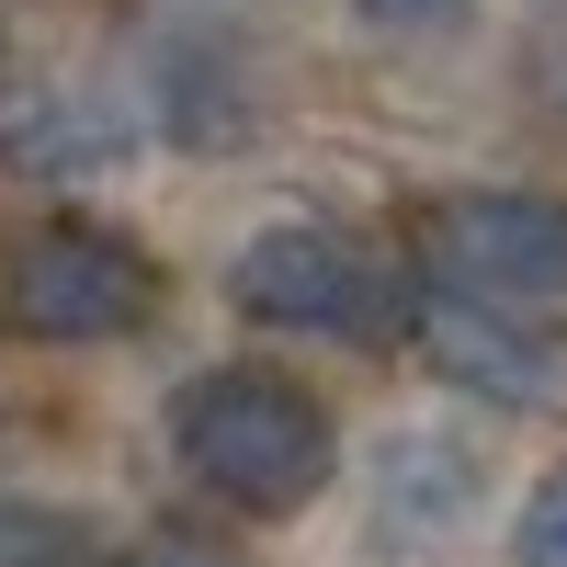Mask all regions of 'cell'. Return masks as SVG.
Here are the masks:
<instances>
[{"instance_id":"cell-11","label":"cell","mask_w":567,"mask_h":567,"mask_svg":"<svg viewBox=\"0 0 567 567\" xmlns=\"http://www.w3.org/2000/svg\"><path fill=\"white\" fill-rule=\"evenodd\" d=\"M352 12H363L374 34H454L477 0H352Z\"/></svg>"},{"instance_id":"cell-6","label":"cell","mask_w":567,"mask_h":567,"mask_svg":"<svg viewBox=\"0 0 567 567\" xmlns=\"http://www.w3.org/2000/svg\"><path fill=\"white\" fill-rule=\"evenodd\" d=\"M465 511H477V443L386 432V454H374V534L386 545H443Z\"/></svg>"},{"instance_id":"cell-3","label":"cell","mask_w":567,"mask_h":567,"mask_svg":"<svg viewBox=\"0 0 567 567\" xmlns=\"http://www.w3.org/2000/svg\"><path fill=\"white\" fill-rule=\"evenodd\" d=\"M227 307H239L250 329H296V341H386V329L409 318L398 272L374 261L363 239L318 227V216H272L261 239H239Z\"/></svg>"},{"instance_id":"cell-9","label":"cell","mask_w":567,"mask_h":567,"mask_svg":"<svg viewBox=\"0 0 567 567\" xmlns=\"http://www.w3.org/2000/svg\"><path fill=\"white\" fill-rule=\"evenodd\" d=\"M511 567H567V454L523 488V511H511Z\"/></svg>"},{"instance_id":"cell-10","label":"cell","mask_w":567,"mask_h":567,"mask_svg":"<svg viewBox=\"0 0 567 567\" xmlns=\"http://www.w3.org/2000/svg\"><path fill=\"white\" fill-rule=\"evenodd\" d=\"M0 567H114V556H91L69 523H45V511H0Z\"/></svg>"},{"instance_id":"cell-12","label":"cell","mask_w":567,"mask_h":567,"mask_svg":"<svg viewBox=\"0 0 567 567\" xmlns=\"http://www.w3.org/2000/svg\"><path fill=\"white\" fill-rule=\"evenodd\" d=\"M136 567H227V556H205V545H148Z\"/></svg>"},{"instance_id":"cell-8","label":"cell","mask_w":567,"mask_h":567,"mask_svg":"<svg viewBox=\"0 0 567 567\" xmlns=\"http://www.w3.org/2000/svg\"><path fill=\"white\" fill-rule=\"evenodd\" d=\"M159 125L182 136V148H239V136H250V91H239V69L216 58V34L171 45V80H159Z\"/></svg>"},{"instance_id":"cell-2","label":"cell","mask_w":567,"mask_h":567,"mask_svg":"<svg viewBox=\"0 0 567 567\" xmlns=\"http://www.w3.org/2000/svg\"><path fill=\"white\" fill-rule=\"evenodd\" d=\"M159 296H171V272L103 216H45L0 250V329L12 341H69V352L136 341L159 318Z\"/></svg>"},{"instance_id":"cell-1","label":"cell","mask_w":567,"mask_h":567,"mask_svg":"<svg viewBox=\"0 0 567 567\" xmlns=\"http://www.w3.org/2000/svg\"><path fill=\"white\" fill-rule=\"evenodd\" d=\"M171 454L216 511L239 523H284L329 488V409L284 363H205L171 398Z\"/></svg>"},{"instance_id":"cell-4","label":"cell","mask_w":567,"mask_h":567,"mask_svg":"<svg viewBox=\"0 0 567 567\" xmlns=\"http://www.w3.org/2000/svg\"><path fill=\"white\" fill-rule=\"evenodd\" d=\"M409 341H420V363H432L454 398H477V409H567V341L534 307L432 284V296L409 307Z\"/></svg>"},{"instance_id":"cell-7","label":"cell","mask_w":567,"mask_h":567,"mask_svg":"<svg viewBox=\"0 0 567 567\" xmlns=\"http://www.w3.org/2000/svg\"><path fill=\"white\" fill-rule=\"evenodd\" d=\"M125 148H136V125L103 91H23V103H0V171H23V182H91Z\"/></svg>"},{"instance_id":"cell-5","label":"cell","mask_w":567,"mask_h":567,"mask_svg":"<svg viewBox=\"0 0 567 567\" xmlns=\"http://www.w3.org/2000/svg\"><path fill=\"white\" fill-rule=\"evenodd\" d=\"M432 284L454 296H499V307H545L567 296V205L545 194H443L420 216Z\"/></svg>"}]
</instances>
